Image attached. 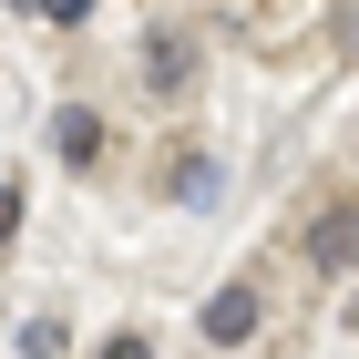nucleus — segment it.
<instances>
[{"label":"nucleus","instance_id":"obj_1","mask_svg":"<svg viewBox=\"0 0 359 359\" xmlns=\"http://www.w3.org/2000/svg\"><path fill=\"white\" fill-rule=\"evenodd\" d=\"M195 329H205V349H236V339H257V287H216V298L195 308Z\"/></svg>","mask_w":359,"mask_h":359},{"label":"nucleus","instance_id":"obj_2","mask_svg":"<svg viewBox=\"0 0 359 359\" xmlns=\"http://www.w3.org/2000/svg\"><path fill=\"white\" fill-rule=\"evenodd\" d=\"M308 267H318V277L359 267V205H329V216L308 226Z\"/></svg>","mask_w":359,"mask_h":359},{"label":"nucleus","instance_id":"obj_3","mask_svg":"<svg viewBox=\"0 0 359 359\" xmlns=\"http://www.w3.org/2000/svg\"><path fill=\"white\" fill-rule=\"evenodd\" d=\"M144 83H154V93H185L195 83V41H185V31H154V41H144Z\"/></svg>","mask_w":359,"mask_h":359},{"label":"nucleus","instance_id":"obj_4","mask_svg":"<svg viewBox=\"0 0 359 359\" xmlns=\"http://www.w3.org/2000/svg\"><path fill=\"white\" fill-rule=\"evenodd\" d=\"M52 144H62V165H93V154H103V113H93V103H62L52 113Z\"/></svg>","mask_w":359,"mask_h":359},{"label":"nucleus","instance_id":"obj_5","mask_svg":"<svg viewBox=\"0 0 359 359\" xmlns=\"http://www.w3.org/2000/svg\"><path fill=\"white\" fill-rule=\"evenodd\" d=\"M216 154H175V205H216Z\"/></svg>","mask_w":359,"mask_h":359},{"label":"nucleus","instance_id":"obj_6","mask_svg":"<svg viewBox=\"0 0 359 359\" xmlns=\"http://www.w3.org/2000/svg\"><path fill=\"white\" fill-rule=\"evenodd\" d=\"M62 349H72L62 318H21V359H62Z\"/></svg>","mask_w":359,"mask_h":359},{"label":"nucleus","instance_id":"obj_7","mask_svg":"<svg viewBox=\"0 0 359 359\" xmlns=\"http://www.w3.org/2000/svg\"><path fill=\"white\" fill-rule=\"evenodd\" d=\"M21 236V185H0V247Z\"/></svg>","mask_w":359,"mask_h":359},{"label":"nucleus","instance_id":"obj_8","mask_svg":"<svg viewBox=\"0 0 359 359\" xmlns=\"http://www.w3.org/2000/svg\"><path fill=\"white\" fill-rule=\"evenodd\" d=\"M41 21H62V31H72V21H93V0H41Z\"/></svg>","mask_w":359,"mask_h":359},{"label":"nucleus","instance_id":"obj_9","mask_svg":"<svg viewBox=\"0 0 359 359\" xmlns=\"http://www.w3.org/2000/svg\"><path fill=\"white\" fill-rule=\"evenodd\" d=\"M103 359H154V339H134V329H123V339H103Z\"/></svg>","mask_w":359,"mask_h":359},{"label":"nucleus","instance_id":"obj_10","mask_svg":"<svg viewBox=\"0 0 359 359\" xmlns=\"http://www.w3.org/2000/svg\"><path fill=\"white\" fill-rule=\"evenodd\" d=\"M11 11H41V0H11Z\"/></svg>","mask_w":359,"mask_h":359}]
</instances>
